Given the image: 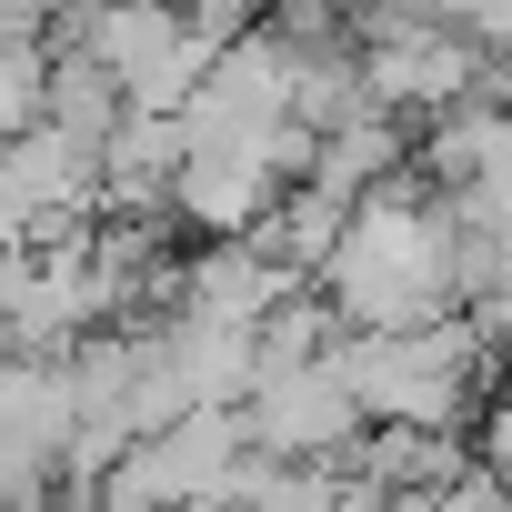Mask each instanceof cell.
Listing matches in <instances>:
<instances>
[{"label": "cell", "instance_id": "cell-5", "mask_svg": "<svg viewBox=\"0 0 512 512\" xmlns=\"http://www.w3.org/2000/svg\"><path fill=\"white\" fill-rule=\"evenodd\" d=\"M342 231H352V201H342L332 181H292L262 221H251V241H262L282 272H302V282H322V262H332Z\"/></svg>", "mask_w": 512, "mask_h": 512}, {"label": "cell", "instance_id": "cell-9", "mask_svg": "<svg viewBox=\"0 0 512 512\" xmlns=\"http://www.w3.org/2000/svg\"><path fill=\"white\" fill-rule=\"evenodd\" d=\"M0 11H21V21H51V11H61V0H0Z\"/></svg>", "mask_w": 512, "mask_h": 512}, {"label": "cell", "instance_id": "cell-3", "mask_svg": "<svg viewBox=\"0 0 512 512\" xmlns=\"http://www.w3.org/2000/svg\"><path fill=\"white\" fill-rule=\"evenodd\" d=\"M241 452H251L241 402H191L101 472V502H231Z\"/></svg>", "mask_w": 512, "mask_h": 512}, {"label": "cell", "instance_id": "cell-4", "mask_svg": "<svg viewBox=\"0 0 512 512\" xmlns=\"http://www.w3.org/2000/svg\"><path fill=\"white\" fill-rule=\"evenodd\" d=\"M241 422H251V442H262V452H292V462H352V442H362L372 412H362L352 372H342L332 352H312V362H282V372L251 382Z\"/></svg>", "mask_w": 512, "mask_h": 512}, {"label": "cell", "instance_id": "cell-2", "mask_svg": "<svg viewBox=\"0 0 512 512\" xmlns=\"http://www.w3.org/2000/svg\"><path fill=\"white\" fill-rule=\"evenodd\" d=\"M332 362L352 372V392H362L372 422H462L482 402V382H492L502 352L482 342L472 312H432V322H392V332L342 322Z\"/></svg>", "mask_w": 512, "mask_h": 512}, {"label": "cell", "instance_id": "cell-8", "mask_svg": "<svg viewBox=\"0 0 512 512\" xmlns=\"http://www.w3.org/2000/svg\"><path fill=\"white\" fill-rule=\"evenodd\" d=\"M472 322H482V342H492V352H502V362H512V272H502V282H482V292H472Z\"/></svg>", "mask_w": 512, "mask_h": 512}, {"label": "cell", "instance_id": "cell-7", "mask_svg": "<svg viewBox=\"0 0 512 512\" xmlns=\"http://www.w3.org/2000/svg\"><path fill=\"white\" fill-rule=\"evenodd\" d=\"M472 452L492 462V482H502V502H512V392L482 412V432H472Z\"/></svg>", "mask_w": 512, "mask_h": 512}, {"label": "cell", "instance_id": "cell-1", "mask_svg": "<svg viewBox=\"0 0 512 512\" xmlns=\"http://www.w3.org/2000/svg\"><path fill=\"white\" fill-rule=\"evenodd\" d=\"M422 191L432 181L402 171V181H382V201L372 191L352 201V231L332 241V262H322V292H332L342 322L392 332V322L462 312V211L422 201Z\"/></svg>", "mask_w": 512, "mask_h": 512}, {"label": "cell", "instance_id": "cell-6", "mask_svg": "<svg viewBox=\"0 0 512 512\" xmlns=\"http://www.w3.org/2000/svg\"><path fill=\"white\" fill-rule=\"evenodd\" d=\"M51 111V21L0 11V131H31Z\"/></svg>", "mask_w": 512, "mask_h": 512}]
</instances>
